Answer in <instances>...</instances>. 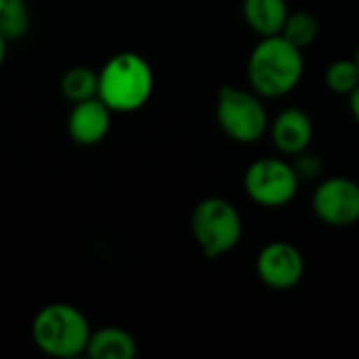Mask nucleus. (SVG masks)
<instances>
[{
	"label": "nucleus",
	"mask_w": 359,
	"mask_h": 359,
	"mask_svg": "<svg viewBox=\"0 0 359 359\" xmlns=\"http://www.w3.org/2000/svg\"><path fill=\"white\" fill-rule=\"evenodd\" d=\"M303 50L282 34L265 36L248 57L250 88L267 99H278L297 88L303 78Z\"/></svg>",
	"instance_id": "nucleus-1"
},
{
	"label": "nucleus",
	"mask_w": 359,
	"mask_h": 359,
	"mask_svg": "<svg viewBox=\"0 0 359 359\" xmlns=\"http://www.w3.org/2000/svg\"><path fill=\"white\" fill-rule=\"evenodd\" d=\"M154 90V72L139 53H118L99 72V99L116 114L141 109Z\"/></svg>",
	"instance_id": "nucleus-2"
},
{
	"label": "nucleus",
	"mask_w": 359,
	"mask_h": 359,
	"mask_svg": "<svg viewBox=\"0 0 359 359\" xmlns=\"http://www.w3.org/2000/svg\"><path fill=\"white\" fill-rule=\"evenodd\" d=\"M32 339L36 347L50 358H78L86 353L90 326L78 307L50 303L36 313L32 322Z\"/></svg>",
	"instance_id": "nucleus-3"
},
{
	"label": "nucleus",
	"mask_w": 359,
	"mask_h": 359,
	"mask_svg": "<svg viewBox=\"0 0 359 359\" xmlns=\"http://www.w3.org/2000/svg\"><path fill=\"white\" fill-rule=\"evenodd\" d=\"M189 227L206 259H217L231 252L244 233V223L238 208L223 198H206L198 202L191 212Z\"/></svg>",
	"instance_id": "nucleus-4"
},
{
	"label": "nucleus",
	"mask_w": 359,
	"mask_h": 359,
	"mask_svg": "<svg viewBox=\"0 0 359 359\" xmlns=\"http://www.w3.org/2000/svg\"><path fill=\"white\" fill-rule=\"evenodd\" d=\"M252 88L223 86L217 95V122L236 143H255L269 130V116Z\"/></svg>",
	"instance_id": "nucleus-5"
},
{
	"label": "nucleus",
	"mask_w": 359,
	"mask_h": 359,
	"mask_svg": "<svg viewBox=\"0 0 359 359\" xmlns=\"http://www.w3.org/2000/svg\"><path fill=\"white\" fill-rule=\"evenodd\" d=\"M244 187L252 202L267 208H280L294 200L301 179L292 162L282 158H261L248 166L244 175Z\"/></svg>",
	"instance_id": "nucleus-6"
},
{
	"label": "nucleus",
	"mask_w": 359,
	"mask_h": 359,
	"mask_svg": "<svg viewBox=\"0 0 359 359\" xmlns=\"http://www.w3.org/2000/svg\"><path fill=\"white\" fill-rule=\"evenodd\" d=\"M311 206L324 225L351 227L359 221V183L349 177H328L316 187Z\"/></svg>",
	"instance_id": "nucleus-7"
},
{
	"label": "nucleus",
	"mask_w": 359,
	"mask_h": 359,
	"mask_svg": "<svg viewBox=\"0 0 359 359\" xmlns=\"http://www.w3.org/2000/svg\"><path fill=\"white\" fill-rule=\"evenodd\" d=\"M305 273V259L301 250L284 240L269 242L257 257V276L273 290L294 288Z\"/></svg>",
	"instance_id": "nucleus-8"
},
{
	"label": "nucleus",
	"mask_w": 359,
	"mask_h": 359,
	"mask_svg": "<svg viewBox=\"0 0 359 359\" xmlns=\"http://www.w3.org/2000/svg\"><path fill=\"white\" fill-rule=\"evenodd\" d=\"M111 114L99 97L74 103L67 118V133L78 145H97L109 133Z\"/></svg>",
	"instance_id": "nucleus-9"
},
{
	"label": "nucleus",
	"mask_w": 359,
	"mask_h": 359,
	"mask_svg": "<svg viewBox=\"0 0 359 359\" xmlns=\"http://www.w3.org/2000/svg\"><path fill=\"white\" fill-rule=\"evenodd\" d=\"M269 133L278 151L294 158L297 154L309 149L313 139V122L301 107H286L273 122H269Z\"/></svg>",
	"instance_id": "nucleus-10"
},
{
	"label": "nucleus",
	"mask_w": 359,
	"mask_h": 359,
	"mask_svg": "<svg viewBox=\"0 0 359 359\" xmlns=\"http://www.w3.org/2000/svg\"><path fill=\"white\" fill-rule=\"evenodd\" d=\"M242 13L248 27L257 32L261 38H265L282 32L290 11L286 0H244Z\"/></svg>",
	"instance_id": "nucleus-11"
},
{
	"label": "nucleus",
	"mask_w": 359,
	"mask_h": 359,
	"mask_svg": "<svg viewBox=\"0 0 359 359\" xmlns=\"http://www.w3.org/2000/svg\"><path fill=\"white\" fill-rule=\"evenodd\" d=\"M86 355L93 359H133L137 355V341L126 330L107 326L90 332Z\"/></svg>",
	"instance_id": "nucleus-12"
},
{
	"label": "nucleus",
	"mask_w": 359,
	"mask_h": 359,
	"mask_svg": "<svg viewBox=\"0 0 359 359\" xmlns=\"http://www.w3.org/2000/svg\"><path fill=\"white\" fill-rule=\"evenodd\" d=\"M61 93L72 103L93 99L99 95V74L84 65L72 67L61 78Z\"/></svg>",
	"instance_id": "nucleus-13"
},
{
	"label": "nucleus",
	"mask_w": 359,
	"mask_h": 359,
	"mask_svg": "<svg viewBox=\"0 0 359 359\" xmlns=\"http://www.w3.org/2000/svg\"><path fill=\"white\" fill-rule=\"evenodd\" d=\"M280 34L286 40H290L294 46L305 50L307 46H311L316 42V38L320 34V21L309 11H292V13H288Z\"/></svg>",
	"instance_id": "nucleus-14"
},
{
	"label": "nucleus",
	"mask_w": 359,
	"mask_h": 359,
	"mask_svg": "<svg viewBox=\"0 0 359 359\" xmlns=\"http://www.w3.org/2000/svg\"><path fill=\"white\" fill-rule=\"evenodd\" d=\"M32 25L29 6L25 0H6L0 8V34L11 42L27 34Z\"/></svg>",
	"instance_id": "nucleus-15"
},
{
	"label": "nucleus",
	"mask_w": 359,
	"mask_h": 359,
	"mask_svg": "<svg viewBox=\"0 0 359 359\" xmlns=\"http://www.w3.org/2000/svg\"><path fill=\"white\" fill-rule=\"evenodd\" d=\"M326 84L337 95H351L359 86V65L355 59H339L326 69Z\"/></svg>",
	"instance_id": "nucleus-16"
},
{
	"label": "nucleus",
	"mask_w": 359,
	"mask_h": 359,
	"mask_svg": "<svg viewBox=\"0 0 359 359\" xmlns=\"http://www.w3.org/2000/svg\"><path fill=\"white\" fill-rule=\"evenodd\" d=\"M292 166H294V170H297L301 183H303V181H316V179L322 175V168H324L322 160H320L316 154H311L309 149L297 154Z\"/></svg>",
	"instance_id": "nucleus-17"
},
{
	"label": "nucleus",
	"mask_w": 359,
	"mask_h": 359,
	"mask_svg": "<svg viewBox=\"0 0 359 359\" xmlns=\"http://www.w3.org/2000/svg\"><path fill=\"white\" fill-rule=\"evenodd\" d=\"M349 109H351V116L355 118V122L359 124V86L349 95Z\"/></svg>",
	"instance_id": "nucleus-18"
},
{
	"label": "nucleus",
	"mask_w": 359,
	"mask_h": 359,
	"mask_svg": "<svg viewBox=\"0 0 359 359\" xmlns=\"http://www.w3.org/2000/svg\"><path fill=\"white\" fill-rule=\"evenodd\" d=\"M6 44H8V40L0 34V65L4 63V57H6Z\"/></svg>",
	"instance_id": "nucleus-19"
},
{
	"label": "nucleus",
	"mask_w": 359,
	"mask_h": 359,
	"mask_svg": "<svg viewBox=\"0 0 359 359\" xmlns=\"http://www.w3.org/2000/svg\"><path fill=\"white\" fill-rule=\"evenodd\" d=\"M355 61H358V65H359V46H358V53H355Z\"/></svg>",
	"instance_id": "nucleus-20"
},
{
	"label": "nucleus",
	"mask_w": 359,
	"mask_h": 359,
	"mask_svg": "<svg viewBox=\"0 0 359 359\" xmlns=\"http://www.w3.org/2000/svg\"><path fill=\"white\" fill-rule=\"evenodd\" d=\"M4 2H6V0H0V8H2V4H4Z\"/></svg>",
	"instance_id": "nucleus-21"
}]
</instances>
